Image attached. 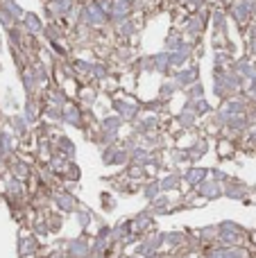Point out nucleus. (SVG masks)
I'll use <instances>...</instances> for the list:
<instances>
[{
  "instance_id": "nucleus-1",
  "label": "nucleus",
  "mask_w": 256,
  "mask_h": 258,
  "mask_svg": "<svg viewBox=\"0 0 256 258\" xmlns=\"http://www.w3.org/2000/svg\"><path fill=\"white\" fill-rule=\"evenodd\" d=\"M109 107H111V111L118 113L127 125H132L134 120H139L141 113H143V104H141V100L127 95L125 89H120V91H116V93L109 95Z\"/></svg>"
},
{
  "instance_id": "nucleus-2",
  "label": "nucleus",
  "mask_w": 256,
  "mask_h": 258,
  "mask_svg": "<svg viewBox=\"0 0 256 258\" xmlns=\"http://www.w3.org/2000/svg\"><path fill=\"white\" fill-rule=\"evenodd\" d=\"M209 21H211V7L202 9V12L188 14V18L181 23L179 30L184 32V36H186L188 43L198 45V43H202V36H204V32H207V27H211Z\"/></svg>"
},
{
  "instance_id": "nucleus-3",
  "label": "nucleus",
  "mask_w": 256,
  "mask_h": 258,
  "mask_svg": "<svg viewBox=\"0 0 256 258\" xmlns=\"http://www.w3.org/2000/svg\"><path fill=\"white\" fill-rule=\"evenodd\" d=\"M170 116L168 113H141L139 120H134L130 125V129L136 134V136H148V134H157V132H163V125H166V118Z\"/></svg>"
},
{
  "instance_id": "nucleus-4",
  "label": "nucleus",
  "mask_w": 256,
  "mask_h": 258,
  "mask_svg": "<svg viewBox=\"0 0 256 258\" xmlns=\"http://www.w3.org/2000/svg\"><path fill=\"white\" fill-rule=\"evenodd\" d=\"M61 127H73L84 132L86 129V118H84V107L77 102L75 98L61 109Z\"/></svg>"
},
{
  "instance_id": "nucleus-5",
  "label": "nucleus",
  "mask_w": 256,
  "mask_h": 258,
  "mask_svg": "<svg viewBox=\"0 0 256 258\" xmlns=\"http://www.w3.org/2000/svg\"><path fill=\"white\" fill-rule=\"evenodd\" d=\"M82 0H45L43 12L48 21H63L71 12H75V7Z\"/></svg>"
},
{
  "instance_id": "nucleus-6",
  "label": "nucleus",
  "mask_w": 256,
  "mask_h": 258,
  "mask_svg": "<svg viewBox=\"0 0 256 258\" xmlns=\"http://www.w3.org/2000/svg\"><path fill=\"white\" fill-rule=\"evenodd\" d=\"M172 80L179 84L181 91H186L188 86L202 82V77H200V63L193 61V63H188V66H184V68H177V71L172 73Z\"/></svg>"
},
{
  "instance_id": "nucleus-7",
  "label": "nucleus",
  "mask_w": 256,
  "mask_h": 258,
  "mask_svg": "<svg viewBox=\"0 0 256 258\" xmlns=\"http://www.w3.org/2000/svg\"><path fill=\"white\" fill-rule=\"evenodd\" d=\"M249 104H252V100H249L245 93H240V95H234V98L225 100V102H220L218 109H222L229 118H234V116H243V113H247Z\"/></svg>"
},
{
  "instance_id": "nucleus-8",
  "label": "nucleus",
  "mask_w": 256,
  "mask_h": 258,
  "mask_svg": "<svg viewBox=\"0 0 256 258\" xmlns=\"http://www.w3.org/2000/svg\"><path fill=\"white\" fill-rule=\"evenodd\" d=\"M209 145H211V141H209V136H204L202 132H195V134H193V141H190V143H186V145H184V150L188 152L190 161H198V159H202V156L209 152Z\"/></svg>"
},
{
  "instance_id": "nucleus-9",
  "label": "nucleus",
  "mask_w": 256,
  "mask_h": 258,
  "mask_svg": "<svg viewBox=\"0 0 256 258\" xmlns=\"http://www.w3.org/2000/svg\"><path fill=\"white\" fill-rule=\"evenodd\" d=\"M231 71L238 73L240 77H243L245 82L249 80H256V59H252L249 54H238V57L234 59V66H231Z\"/></svg>"
},
{
  "instance_id": "nucleus-10",
  "label": "nucleus",
  "mask_w": 256,
  "mask_h": 258,
  "mask_svg": "<svg viewBox=\"0 0 256 258\" xmlns=\"http://www.w3.org/2000/svg\"><path fill=\"white\" fill-rule=\"evenodd\" d=\"M75 100L82 104V107H98L100 100V86L89 82V84H82L75 93Z\"/></svg>"
},
{
  "instance_id": "nucleus-11",
  "label": "nucleus",
  "mask_w": 256,
  "mask_h": 258,
  "mask_svg": "<svg viewBox=\"0 0 256 258\" xmlns=\"http://www.w3.org/2000/svg\"><path fill=\"white\" fill-rule=\"evenodd\" d=\"M193 61H195V45L188 43V41H186L181 48H177L170 52V63L175 66V71L177 68L188 66V63H193Z\"/></svg>"
},
{
  "instance_id": "nucleus-12",
  "label": "nucleus",
  "mask_w": 256,
  "mask_h": 258,
  "mask_svg": "<svg viewBox=\"0 0 256 258\" xmlns=\"http://www.w3.org/2000/svg\"><path fill=\"white\" fill-rule=\"evenodd\" d=\"M113 75H116V71H113V66L107 61V59H95V63H93V73H91V80H89V82H93V84L102 86L104 82L111 80Z\"/></svg>"
},
{
  "instance_id": "nucleus-13",
  "label": "nucleus",
  "mask_w": 256,
  "mask_h": 258,
  "mask_svg": "<svg viewBox=\"0 0 256 258\" xmlns=\"http://www.w3.org/2000/svg\"><path fill=\"white\" fill-rule=\"evenodd\" d=\"M152 57H154V73H157V75H161L163 80H166V77H172L175 66L170 63V52L161 48L159 52H152Z\"/></svg>"
},
{
  "instance_id": "nucleus-14",
  "label": "nucleus",
  "mask_w": 256,
  "mask_h": 258,
  "mask_svg": "<svg viewBox=\"0 0 256 258\" xmlns=\"http://www.w3.org/2000/svg\"><path fill=\"white\" fill-rule=\"evenodd\" d=\"M181 109H190V111H193L195 116L200 118V120H204V118H209L213 111H216V107H213V104L209 102L207 98H200V100H184V104H181Z\"/></svg>"
},
{
  "instance_id": "nucleus-15",
  "label": "nucleus",
  "mask_w": 256,
  "mask_h": 258,
  "mask_svg": "<svg viewBox=\"0 0 256 258\" xmlns=\"http://www.w3.org/2000/svg\"><path fill=\"white\" fill-rule=\"evenodd\" d=\"M175 122L179 127V132H200V118L195 116L190 109H179L175 113Z\"/></svg>"
},
{
  "instance_id": "nucleus-16",
  "label": "nucleus",
  "mask_w": 256,
  "mask_h": 258,
  "mask_svg": "<svg viewBox=\"0 0 256 258\" xmlns=\"http://www.w3.org/2000/svg\"><path fill=\"white\" fill-rule=\"evenodd\" d=\"M21 23H23V27L27 30V34L30 36H43L45 21L36 12H25V16H23Z\"/></svg>"
},
{
  "instance_id": "nucleus-17",
  "label": "nucleus",
  "mask_w": 256,
  "mask_h": 258,
  "mask_svg": "<svg viewBox=\"0 0 256 258\" xmlns=\"http://www.w3.org/2000/svg\"><path fill=\"white\" fill-rule=\"evenodd\" d=\"M209 25H211V30H216V32H227V34H229V16H227V9L220 7V5H213Z\"/></svg>"
},
{
  "instance_id": "nucleus-18",
  "label": "nucleus",
  "mask_w": 256,
  "mask_h": 258,
  "mask_svg": "<svg viewBox=\"0 0 256 258\" xmlns=\"http://www.w3.org/2000/svg\"><path fill=\"white\" fill-rule=\"evenodd\" d=\"M127 122L122 120L118 113H104V116H100V122H98V127L102 129V132H109V134H120L122 132V127H125Z\"/></svg>"
},
{
  "instance_id": "nucleus-19",
  "label": "nucleus",
  "mask_w": 256,
  "mask_h": 258,
  "mask_svg": "<svg viewBox=\"0 0 256 258\" xmlns=\"http://www.w3.org/2000/svg\"><path fill=\"white\" fill-rule=\"evenodd\" d=\"M52 141H54V152H57V154L68 156V159H75L77 147H75V143H73V138H71V136H66V134L59 132L57 136L52 138Z\"/></svg>"
},
{
  "instance_id": "nucleus-20",
  "label": "nucleus",
  "mask_w": 256,
  "mask_h": 258,
  "mask_svg": "<svg viewBox=\"0 0 256 258\" xmlns=\"http://www.w3.org/2000/svg\"><path fill=\"white\" fill-rule=\"evenodd\" d=\"M179 84H177L172 77H166V80H161V84H159V91H157V98L163 100L166 104L172 102V98H175L177 93H179Z\"/></svg>"
},
{
  "instance_id": "nucleus-21",
  "label": "nucleus",
  "mask_w": 256,
  "mask_h": 258,
  "mask_svg": "<svg viewBox=\"0 0 256 258\" xmlns=\"http://www.w3.org/2000/svg\"><path fill=\"white\" fill-rule=\"evenodd\" d=\"M209 174H211V170L200 168V165H190V168H186V170H184V174H181V177H184V181H186V183H190V186L198 188L202 181H207Z\"/></svg>"
},
{
  "instance_id": "nucleus-22",
  "label": "nucleus",
  "mask_w": 256,
  "mask_h": 258,
  "mask_svg": "<svg viewBox=\"0 0 256 258\" xmlns=\"http://www.w3.org/2000/svg\"><path fill=\"white\" fill-rule=\"evenodd\" d=\"M184 43H186V36H184V32H181L179 27H172V30L163 36V50H168V52L181 48Z\"/></svg>"
},
{
  "instance_id": "nucleus-23",
  "label": "nucleus",
  "mask_w": 256,
  "mask_h": 258,
  "mask_svg": "<svg viewBox=\"0 0 256 258\" xmlns=\"http://www.w3.org/2000/svg\"><path fill=\"white\" fill-rule=\"evenodd\" d=\"M198 192L202 197H207V200H216V197L225 195V188H222L218 181H213V179H207V181H202L198 186Z\"/></svg>"
},
{
  "instance_id": "nucleus-24",
  "label": "nucleus",
  "mask_w": 256,
  "mask_h": 258,
  "mask_svg": "<svg viewBox=\"0 0 256 258\" xmlns=\"http://www.w3.org/2000/svg\"><path fill=\"white\" fill-rule=\"evenodd\" d=\"M43 120L50 122V125L61 127V107H57V104H52V102H45V107H43Z\"/></svg>"
},
{
  "instance_id": "nucleus-25",
  "label": "nucleus",
  "mask_w": 256,
  "mask_h": 258,
  "mask_svg": "<svg viewBox=\"0 0 256 258\" xmlns=\"http://www.w3.org/2000/svg\"><path fill=\"white\" fill-rule=\"evenodd\" d=\"M48 48L57 59H71V41H50Z\"/></svg>"
},
{
  "instance_id": "nucleus-26",
  "label": "nucleus",
  "mask_w": 256,
  "mask_h": 258,
  "mask_svg": "<svg viewBox=\"0 0 256 258\" xmlns=\"http://www.w3.org/2000/svg\"><path fill=\"white\" fill-rule=\"evenodd\" d=\"M236 150H240L238 143L227 141V138H218V156H220V159H231V156H236Z\"/></svg>"
},
{
  "instance_id": "nucleus-27",
  "label": "nucleus",
  "mask_w": 256,
  "mask_h": 258,
  "mask_svg": "<svg viewBox=\"0 0 256 258\" xmlns=\"http://www.w3.org/2000/svg\"><path fill=\"white\" fill-rule=\"evenodd\" d=\"M234 54L229 50L220 48V50H213V66H222V68H231L234 66Z\"/></svg>"
},
{
  "instance_id": "nucleus-28",
  "label": "nucleus",
  "mask_w": 256,
  "mask_h": 258,
  "mask_svg": "<svg viewBox=\"0 0 256 258\" xmlns=\"http://www.w3.org/2000/svg\"><path fill=\"white\" fill-rule=\"evenodd\" d=\"M54 204L61 211H75V197L68 195V192H57L54 195Z\"/></svg>"
},
{
  "instance_id": "nucleus-29",
  "label": "nucleus",
  "mask_w": 256,
  "mask_h": 258,
  "mask_svg": "<svg viewBox=\"0 0 256 258\" xmlns=\"http://www.w3.org/2000/svg\"><path fill=\"white\" fill-rule=\"evenodd\" d=\"M181 174H177V172H172V174H166V177L161 179V190H177V188L181 186Z\"/></svg>"
},
{
  "instance_id": "nucleus-30",
  "label": "nucleus",
  "mask_w": 256,
  "mask_h": 258,
  "mask_svg": "<svg viewBox=\"0 0 256 258\" xmlns=\"http://www.w3.org/2000/svg\"><path fill=\"white\" fill-rule=\"evenodd\" d=\"M118 150H120V143H116V145H104L102 150H100L102 163H104V165H113V159H116Z\"/></svg>"
},
{
  "instance_id": "nucleus-31",
  "label": "nucleus",
  "mask_w": 256,
  "mask_h": 258,
  "mask_svg": "<svg viewBox=\"0 0 256 258\" xmlns=\"http://www.w3.org/2000/svg\"><path fill=\"white\" fill-rule=\"evenodd\" d=\"M3 9L5 12H9L14 18H16L18 23L23 21V16H25V12H23V7L16 3V0H3Z\"/></svg>"
},
{
  "instance_id": "nucleus-32",
  "label": "nucleus",
  "mask_w": 256,
  "mask_h": 258,
  "mask_svg": "<svg viewBox=\"0 0 256 258\" xmlns=\"http://www.w3.org/2000/svg\"><path fill=\"white\" fill-rule=\"evenodd\" d=\"M184 98H186V100H200V98H207V89H204L202 82H198V84L188 86V89L184 91Z\"/></svg>"
},
{
  "instance_id": "nucleus-33",
  "label": "nucleus",
  "mask_w": 256,
  "mask_h": 258,
  "mask_svg": "<svg viewBox=\"0 0 256 258\" xmlns=\"http://www.w3.org/2000/svg\"><path fill=\"white\" fill-rule=\"evenodd\" d=\"M12 127H14V132H16L18 136H27V134H30V122H27L25 116H14L12 118Z\"/></svg>"
},
{
  "instance_id": "nucleus-34",
  "label": "nucleus",
  "mask_w": 256,
  "mask_h": 258,
  "mask_svg": "<svg viewBox=\"0 0 256 258\" xmlns=\"http://www.w3.org/2000/svg\"><path fill=\"white\" fill-rule=\"evenodd\" d=\"M170 161H172V163H177V165L193 163V161H190V156H188V152H186L184 147H172V150H170Z\"/></svg>"
},
{
  "instance_id": "nucleus-35",
  "label": "nucleus",
  "mask_w": 256,
  "mask_h": 258,
  "mask_svg": "<svg viewBox=\"0 0 256 258\" xmlns=\"http://www.w3.org/2000/svg\"><path fill=\"white\" fill-rule=\"evenodd\" d=\"M159 190H161V183H159V181H148L143 186V195L148 197V200H157Z\"/></svg>"
},
{
  "instance_id": "nucleus-36",
  "label": "nucleus",
  "mask_w": 256,
  "mask_h": 258,
  "mask_svg": "<svg viewBox=\"0 0 256 258\" xmlns=\"http://www.w3.org/2000/svg\"><path fill=\"white\" fill-rule=\"evenodd\" d=\"M0 23H3L5 27H9V30H12V27L16 25L18 21H16V18H14V16H12V14H9V12H5V9L0 7Z\"/></svg>"
},
{
  "instance_id": "nucleus-37",
  "label": "nucleus",
  "mask_w": 256,
  "mask_h": 258,
  "mask_svg": "<svg viewBox=\"0 0 256 258\" xmlns=\"http://www.w3.org/2000/svg\"><path fill=\"white\" fill-rule=\"evenodd\" d=\"M225 195L234 197V200H238L240 195H243V186H234V183H227L225 186Z\"/></svg>"
},
{
  "instance_id": "nucleus-38",
  "label": "nucleus",
  "mask_w": 256,
  "mask_h": 258,
  "mask_svg": "<svg viewBox=\"0 0 256 258\" xmlns=\"http://www.w3.org/2000/svg\"><path fill=\"white\" fill-rule=\"evenodd\" d=\"M71 251L75 256H84L86 254V245H84V240H75V242H71Z\"/></svg>"
},
{
  "instance_id": "nucleus-39",
  "label": "nucleus",
  "mask_w": 256,
  "mask_h": 258,
  "mask_svg": "<svg viewBox=\"0 0 256 258\" xmlns=\"http://www.w3.org/2000/svg\"><path fill=\"white\" fill-rule=\"evenodd\" d=\"M211 177H213V181H218V183H229V177H227V172H222V170H218V168L211 170Z\"/></svg>"
},
{
  "instance_id": "nucleus-40",
  "label": "nucleus",
  "mask_w": 256,
  "mask_h": 258,
  "mask_svg": "<svg viewBox=\"0 0 256 258\" xmlns=\"http://www.w3.org/2000/svg\"><path fill=\"white\" fill-rule=\"evenodd\" d=\"M256 39V21H252L245 30V41H254Z\"/></svg>"
},
{
  "instance_id": "nucleus-41",
  "label": "nucleus",
  "mask_w": 256,
  "mask_h": 258,
  "mask_svg": "<svg viewBox=\"0 0 256 258\" xmlns=\"http://www.w3.org/2000/svg\"><path fill=\"white\" fill-rule=\"evenodd\" d=\"M245 54H249L252 59H256V39L254 41H245Z\"/></svg>"
},
{
  "instance_id": "nucleus-42",
  "label": "nucleus",
  "mask_w": 256,
  "mask_h": 258,
  "mask_svg": "<svg viewBox=\"0 0 256 258\" xmlns=\"http://www.w3.org/2000/svg\"><path fill=\"white\" fill-rule=\"evenodd\" d=\"M3 145H5V150H12L14 147V138L9 134H3Z\"/></svg>"
},
{
  "instance_id": "nucleus-43",
  "label": "nucleus",
  "mask_w": 256,
  "mask_h": 258,
  "mask_svg": "<svg viewBox=\"0 0 256 258\" xmlns=\"http://www.w3.org/2000/svg\"><path fill=\"white\" fill-rule=\"evenodd\" d=\"M166 240L170 242V245H177V242H181V236L179 233H170V236H166Z\"/></svg>"
},
{
  "instance_id": "nucleus-44",
  "label": "nucleus",
  "mask_w": 256,
  "mask_h": 258,
  "mask_svg": "<svg viewBox=\"0 0 256 258\" xmlns=\"http://www.w3.org/2000/svg\"><path fill=\"white\" fill-rule=\"evenodd\" d=\"M213 3H216V5H220V7H227V5H229L231 0H213Z\"/></svg>"
},
{
  "instance_id": "nucleus-45",
  "label": "nucleus",
  "mask_w": 256,
  "mask_h": 258,
  "mask_svg": "<svg viewBox=\"0 0 256 258\" xmlns=\"http://www.w3.org/2000/svg\"><path fill=\"white\" fill-rule=\"evenodd\" d=\"M252 104H254V109H256V98H252Z\"/></svg>"
},
{
  "instance_id": "nucleus-46",
  "label": "nucleus",
  "mask_w": 256,
  "mask_h": 258,
  "mask_svg": "<svg viewBox=\"0 0 256 258\" xmlns=\"http://www.w3.org/2000/svg\"><path fill=\"white\" fill-rule=\"evenodd\" d=\"M252 21H256V7H254V18H252Z\"/></svg>"
},
{
  "instance_id": "nucleus-47",
  "label": "nucleus",
  "mask_w": 256,
  "mask_h": 258,
  "mask_svg": "<svg viewBox=\"0 0 256 258\" xmlns=\"http://www.w3.org/2000/svg\"><path fill=\"white\" fill-rule=\"evenodd\" d=\"M43 3H45V0H43Z\"/></svg>"
}]
</instances>
